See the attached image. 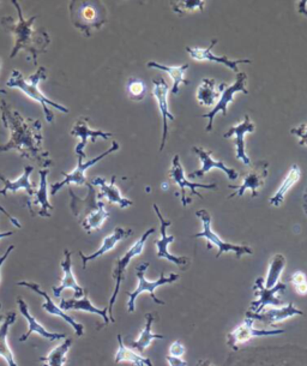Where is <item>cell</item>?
I'll list each match as a JSON object with an SVG mask.
<instances>
[{
    "label": "cell",
    "instance_id": "cell-22",
    "mask_svg": "<svg viewBox=\"0 0 307 366\" xmlns=\"http://www.w3.org/2000/svg\"><path fill=\"white\" fill-rule=\"evenodd\" d=\"M40 174V184L37 186L35 194L32 199L27 201L28 208L29 212L32 214V217L35 215L32 205H40V210L37 212V217H50V210H53V205L50 203L48 201V183H47V176L50 174V170L48 168H42L39 171Z\"/></svg>",
    "mask_w": 307,
    "mask_h": 366
},
{
    "label": "cell",
    "instance_id": "cell-2",
    "mask_svg": "<svg viewBox=\"0 0 307 366\" xmlns=\"http://www.w3.org/2000/svg\"><path fill=\"white\" fill-rule=\"evenodd\" d=\"M12 5L17 9L19 19L15 21L12 17L5 16L1 17V24L8 32L15 35L14 50L10 55L12 59L19 55L21 51H27L32 59V63L37 66L39 55L47 52V47L50 45V35L42 29H32V24L37 19V16H32L30 19H24L21 5L14 0Z\"/></svg>",
    "mask_w": 307,
    "mask_h": 366
},
{
    "label": "cell",
    "instance_id": "cell-19",
    "mask_svg": "<svg viewBox=\"0 0 307 366\" xmlns=\"http://www.w3.org/2000/svg\"><path fill=\"white\" fill-rule=\"evenodd\" d=\"M249 316L252 317L253 321L263 322L267 326L274 327L279 323L287 321L289 318H293L295 316H303L304 312L299 310L295 305L292 303L287 304L285 306L281 308H271L261 313H253V312H246Z\"/></svg>",
    "mask_w": 307,
    "mask_h": 366
},
{
    "label": "cell",
    "instance_id": "cell-43",
    "mask_svg": "<svg viewBox=\"0 0 307 366\" xmlns=\"http://www.w3.org/2000/svg\"><path fill=\"white\" fill-rule=\"evenodd\" d=\"M168 365L169 366H187V362H186L184 358H174L171 356H167L166 358Z\"/></svg>",
    "mask_w": 307,
    "mask_h": 366
},
{
    "label": "cell",
    "instance_id": "cell-41",
    "mask_svg": "<svg viewBox=\"0 0 307 366\" xmlns=\"http://www.w3.org/2000/svg\"><path fill=\"white\" fill-rule=\"evenodd\" d=\"M185 353V346L181 344L180 341H174V342L171 345V347H169V353H168V356L174 358H183Z\"/></svg>",
    "mask_w": 307,
    "mask_h": 366
},
{
    "label": "cell",
    "instance_id": "cell-17",
    "mask_svg": "<svg viewBox=\"0 0 307 366\" xmlns=\"http://www.w3.org/2000/svg\"><path fill=\"white\" fill-rule=\"evenodd\" d=\"M89 118L82 117L77 120L76 124L73 125V129L70 132V135L73 137H80L81 142L77 145L75 153H76L78 158H82L86 160V153H84V148H86V142L91 138L93 143H95L97 138H102V140H109V137L112 136L111 132H104L102 130H91L89 125Z\"/></svg>",
    "mask_w": 307,
    "mask_h": 366
},
{
    "label": "cell",
    "instance_id": "cell-37",
    "mask_svg": "<svg viewBox=\"0 0 307 366\" xmlns=\"http://www.w3.org/2000/svg\"><path fill=\"white\" fill-rule=\"evenodd\" d=\"M286 268V258L283 255L277 253L274 257H271L268 268L267 277L264 279V286L267 289H272L274 286L280 282L281 274L283 273Z\"/></svg>",
    "mask_w": 307,
    "mask_h": 366
},
{
    "label": "cell",
    "instance_id": "cell-11",
    "mask_svg": "<svg viewBox=\"0 0 307 366\" xmlns=\"http://www.w3.org/2000/svg\"><path fill=\"white\" fill-rule=\"evenodd\" d=\"M246 82H248V76L246 73H236V80L232 86H228L227 83L223 84L222 88L221 98L217 101L216 104L214 106V109L208 112V113L203 114L202 118H208L209 122L207 127V131L210 132L212 130V124H214V119L216 117L218 112H222L223 116H227V107L230 102H233L234 95L238 91H241L244 94H248L249 91L246 89Z\"/></svg>",
    "mask_w": 307,
    "mask_h": 366
},
{
    "label": "cell",
    "instance_id": "cell-31",
    "mask_svg": "<svg viewBox=\"0 0 307 366\" xmlns=\"http://www.w3.org/2000/svg\"><path fill=\"white\" fill-rule=\"evenodd\" d=\"M17 315L15 312H9L8 316L5 317L4 322L0 324V358L4 359L8 366H19L8 342L10 327L14 324Z\"/></svg>",
    "mask_w": 307,
    "mask_h": 366
},
{
    "label": "cell",
    "instance_id": "cell-27",
    "mask_svg": "<svg viewBox=\"0 0 307 366\" xmlns=\"http://www.w3.org/2000/svg\"><path fill=\"white\" fill-rule=\"evenodd\" d=\"M132 233H133L132 230H125L122 227H117V228H114L112 235H109V237H106L102 240V244L95 253H91V255H84L82 251H80V256H81L82 263H83V269H86L88 262L94 261L96 258L101 257V256L109 253L111 250H113L117 246L118 243H120L122 239H127L129 237H131Z\"/></svg>",
    "mask_w": 307,
    "mask_h": 366
},
{
    "label": "cell",
    "instance_id": "cell-36",
    "mask_svg": "<svg viewBox=\"0 0 307 366\" xmlns=\"http://www.w3.org/2000/svg\"><path fill=\"white\" fill-rule=\"evenodd\" d=\"M73 345V339L65 338L63 344L52 349L48 356L41 357V362L45 363L42 366H64L68 362V353Z\"/></svg>",
    "mask_w": 307,
    "mask_h": 366
},
{
    "label": "cell",
    "instance_id": "cell-29",
    "mask_svg": "<svg viewBox=\"0 0 307 366\" xmlns=\"http://www.w3.org/2000/svg\"><path fill=\"white\" fill-rule=\"evenodd\" d=\"M32 171H34L32 166H26L22 176L15 181H9L3 174H0V181L4 183V187L0 189V194L6 196L8 194H16L19 190H26L29 194V197H32L37 189V186L30 181V174H32Z\"/></svg>",
    "mask_w": 307,
    "mask_h": 366
},
{
    "label": "cell",
    "instance_id": "cell-51",
    "mask_svg": "<svg viewBox=\"0 0 307 366\" xmlns=\"http://www.w3.org/2000/svg\"><path fill=\"white\" fill-rule=\"evenodd\" d=\"M4 320H5V316H3V315H1V313H0V324H1V323H3V322H4Z\"/></svg>",
    "mask_w": 307,
    "mask_h": 366
},
{
    "label": "cell",
    "instance_id": "cell-1",
    "mask_svg": "<svg viewBox=\"0 0 307 366\" xmlns=\"http://www.w3.org/2000/svg\"><path fill=\"white\" fill-rule=\"evenodd\" d=\"M0 111L1 122L10 132V140L5 145H0V152L5 153L10 150H17L22 158L37 161L41 167L48 168L52 166L53 161L50 153L42 145L44 137L40 120L23 117L5 100L0 101Z\"/></svg>",
    "mask_w": 307,
    "mask_h": 366
},
{
    "label": "cell",
    "instance_id": "cell-44",
    "mask_svg": "<svg viewBox=\"0 0 307 366\" xmlns=\"http://www.w3.org/2000/svg\"><path fill=\"white\" fill-rule=\"evenodd\" d=\"M15 249V245H10L9 248L6 249V251H5L4 255H1L0 256V271H1V267H3V264H4L5 261L8 259V257L10 256V253H12ZM0 280H1V275H0ZM0 309H1V304H0Z\"/></svg>",
    "mask_w": 307,
    "mask_h": 366
},
{
    "label": "cell",
    "instance_id": "cell-48",
    "mask_svg": "<svg viewBox=\"0 0 307 366\" xmlns=\"http://www.w3.org/2000/svg\"><path fill=\"white\" fill-rule=\"evenodd\" d=\"M14 235V232H0V240Z\"/></svg>",
    "mask_w": 307,
    "mask_h": 366
},
{
    "label": "cell",
    "instance_id": "cell-49",
    "mask_svg": "<svg viewBox=\"0 0 307 366\" xmlns=\"http://www.w3.org/2000/svg\"><path fill=\"white\" fill-rule=\"evenodd\" d=\"M197 366H215L214 364H212V363L209 362V360H201V362L198 363V365Z\"/></svg>",
    "mask_w": 307,
    "mask_h": 366
},
{
    "label": "cell",
    "instance_id": "cell-23",
    "mask_svg": "<svg viewBox=\"0 0 307 366\" xmlns=\"http://www.w3.org/2000/svg\"><path fill=\"white\" fill-rule=\"evenodd\" d=\"M194 153L198 155V158H201L202 161V167L201 170H197L194 172H191L189 174V179H196V178H202L204 174L212 170V168H218L221 170L223 172L226 173L227 176L230 178V181H235L239 178V173L235 171L234 168L228 167L226 166V163H222V161H217V160H214L212 156V152L209 150L203 149V148H199V147H194L192 148Z\"/></svg>",
    "mask_w": 307,
    "mask_h": 366
},
{
    "label": "cell",
    "instance_id": "cell-45",
    "mask_svg": "<svg viewBox=\"0 0 307 366\" xmlns=\"http://www.w3.org/2000/svg\"><path fill=\"white\" fill-rule=\"evenodd\" d=\"M0 212H3L4 214L5 217H8L10 221L12 222V225H14L15 227H17V228H21L22 227V225H21V222L16 219V217H12L10 212H6V209L3 208L1 205H0Z\"/></svg>",
    "mask_w": 307,
    "mask_h": 366
},
{
    "label": "cell",
    "instance_id": "cell-9",
    "mask_svg": "<svg viewBox=\"0 0 307 366\" xmlns=\"http://www.w3.org/2000/svg\"><path fill=\"white\" fill-rule=\"evenodd\" d=\"M119 148H120V145H119L118 142L114 140L113 143H112V147L109 149L106 150L104 153L99 155V156H96V158H91V160H88L86 163H84L83 158H78V165H77V167L73 170V172H63V181H59V183H55V184L50 185V194L55 196V194H58V191L63 189L64 186L71 185V184H75L77 186H86V171L93 167L94 165L101 161L102 158H106L107 155L112 154L113 152L119 150Z\"/></svg>",
    "mask_w": 307,
    "mask_h": 366
},
{
    "label": "cell",
    "instance_id": "cell-7",
    "mask_svg": "<svg viewBox=\"0 0 307 366\" xmlns=\"http://www.w3.org/2000/svg\"><path fill=\"white\" fill-rule=\"evenodd\" d=\"M196 215L202 220V225H203V231L199 232L197 235H192V238H204L208 243V250L212 249V245H216L218 253H216V258L221 257L223 253H234L235 256L238 259L241 258L243 255H253V251L250 246L246 245H235L227 243L225 240L221 239L218 235L212 231V217L209 214L208 210L205 209H201L196 212Z\"/></svg>",
    "mask_w": 307,
    "mask_h": 366
},
{
    "label": "cell",
    "instance_id": "cell-21",
    "mask_svg": "<svg viewBox=\"0 0 307 366\" xmlns=\"http://www.w3.org/2000/svg\"><path fill=\"white\" fill-rule=\"evenodd\" d=\"M153 86V95L156 98L158 109L162 114V140H161V145H160V152H162L165 149V145H166V140H167L168 119L174 120V116L169 112V107H168V91H169V88H168L166 81L163 78L154 80Z\"/></svg>",
    "mask_w": 307,
    "mask_h": 366
},
{
    "label": "cell",
    "instance_id": "cell-16",
    "mask_svg": "<svg viewBox=\"0 0 307 366\" xmlns=\"http://www.w3.org/2000/svg\"><path fill=\"white\" fill-rule=\"evenodd\" d=\"M17 285L22 286V287H27L28 289H30L32 292H35V293L41 295L42 298L46 299L45 303L41 305V308L44 309L48 315L63 318L64 321L73 327L75 333H76L77 338H82L83 336V334H84V327L82 326L81 323H77V321H75V318L68 316L66 312L63 311L60 309V306L55 305L53 303V300L50 299V295L46 293L45 291H42L40 286L35 284V282H29V281H21V282H17Z\"/></svg>",
    "mask_w": 307,
    "mask_h": 366
},
{
    "label": "cell",
    "instance_id": "cell-40",
    "mask_svg": "<svg viewBox=\"0 0 307 366\" xmlns=\"http://www.w3.org/2000/svg\"><path fill=\"white\" fill-rule=\"evenodd\" d=\"M289 280L299 295H307V277L305 273L297 271L290 275Z\"/></svg>",
    "mask_w": 307,
    "mask_h": 366
},
{
    "label": "cell",
    "instance_id": "cell-34",
    "mask_svg": "<svg viewBox=\"0 0 307 366\" xmlns=\"http://www.w3.org/2000/svg\"><path fill=\"white\" fill-rule=\"evenodd\" d=\"M147 66L149 68H158V70L165 71V73H167L169 75V77L172 78L173 81V95H176L179 93L180 84H189L190 83L184 77L186 70L189 68L187 64L183 65V66H168V65L156 63V62H149V63L147 64Z\"/></svg>",
    "mask_w": 307,
    "mask_h": 366
},
{
    "label": "cell",
    "instance_id": "cell-3",
    "mask_svg": "<svg viewBox=\"0 0 307 366\" xmlns=\"http://www.w3.org/2000/svg\"><path fill=\"white\" fill-rule=\"evenodd\" d=\"M88 194L84 199L78 197L73 189H70V208L73 215L80 220L82 227L84 228L86 233L99 231L104 226V222L109 217V212L106 210L104 202L102 199L97 201L96 190L91 183L86 181Z\"/></svg>",
    "mask_w": 307,
    "mask_h": 366
},
{
    "label": "cell",
    "instance_id": "cell-13",
    "mask_svg": "<svg viewBox=\"0 0 307 366\" xmlns=\"http://www.w3.org/2000/svg\"><path fill=\"white\" fill-rule=\"evenodd\" d=\"M268 167L269 163L267 161H259L256 163L249 172L244 174L243 176V183L239 186L228 185L230 189H233L235 191L234 194H230L228 199H233L235 196H243L245 191L251 190L252 192V199L257 197L258 190L264 185V181L268 176Z\"/></svg>",
    "mask_w": 307,
    "mask_h": 366
},
{
    "label": "cell",
    "instance_id": "cell-47",
    "mask_svg": "<svg viewBox=\"0 0 307 366\" xmlns=\"http://www.w3.org/2000/svg\"><path fill=\"white\" fill-rule=\"evenodd\" d=\"M304 212H305V214H306L307 217V186H306V190H305V194H304Z\"/></svg>",
    "mask_w": 307,
    "mask_h": 366
},
{
    "label": "cell",
    "instance_id": "cell-39",
    "mask_svg": "<svg viewBox=\"0 0 307 366\" xmlns=\"http://www.w3.org/2000/svg\"><path fill=\"white\" fill-rule=\"evenodd\" d=\"M127 95L133 101H142L147 95V86L145 82L138 78H131L127 82Z\"/></svg>",
    "mask_w": 307,
    "mask_h": 366
},
{
    "label": "cell",
    "instance_id": "cell-28",
    "mask_svg": "<svg viewBox=\"0 0 307 366\" xmlns=\"http://www.w3.org/2000/svg\"><path fill=\"white\" fill-rule=\"evenodd\" d=\"M59 306L63 311H83L99 315L104 318L106 326L111 322L109 316V309H99L94 306L91 304V299L88 298V292H86L84 297L82 299H62Z\"/></svg>",
    "mask_w": 307,
    "mask_h": 366
},
{
    "label": "cell",
    "instance_id": "cell-18",
    "mask_svg": "<svg viewBox=\"0 0 307 366\" xmlns=\"http://www.w3.org/2000/svg\"><path fill=\"white\" fill-rule=\"evenodd\" d=\"M217 40L214 39L208 48H198V47H186V52L191 55V58L198 62H216L223 64L227 68H230L233 73H239V64H251L250 59H230L226 55H215L212 53L214 46L216 45Z\"/></svg>",
    "mask_w": 307,
    "mask_h": 366
},
{
    "label": "cell",
    "instance_id": "cell-30",
    "mask_svg": "<svg viewBox=\"0 0 307 366\" xmlns=\"http://www.w3.org/2000/svg\"><path fill=\"white\" fill-rule=\"evenodd\" d=\"M225 83H217L214 78H203L202 84L197 91V100L199 104L205 107H212L221 98L222 88Z\"/></svg>",
    "mask_w": 307,
    "mask_h": 366
},
{
    "label": "cell",
    "instance_id": "cell-38",
    "mask_svg": "<svg viewBox=\"0 0 307 366\" xmlns=\"http://www.w3.org/2000/svg\"><path fill=\"white\" fill-rule=\"evenodd\" d=\"M173 11L178 15L187 14V12H194V11H203L205 6L204 0H191V1H172L171 3Z\"/></svg>",
    "mask_w": 307,
    "mask_h": 366
},
{
    "label": "cell",
    "instance_id": "cell-8",
    "mask_svg": "<svg viewBox=\"0 0 307 366\" xmlns=\"http://www.w3.org/2000/svg\"><path fill=\"white\" fill-rule=\"evenodd\" d=\"M154 232H155V228H149L148 231H145V235H142L140 239L137 240L135 244L132 245L131 248L127 250L122 257L118 258V261L115 262V267H114L113 274H112L115 286H114L113 294H112V297L109 299V308H107L109 309V320H111L112 323L115 322L113 316L114 304H115L118 294H119V291H120L122 280L125 277L127 268L129 267V264H130V262H131L133 258L140 256V253H143L145 243H147V240H148L150 235H153Z\"/></svg>",
    "mask_w": 307,
    "mask_h": 366
},
{
    "label": "cell",
    "instance_id": "cell-10",
    "mask_svg": "<svg viewBox=\"0 0 307 366\" xmlns=\"http://www.w3.org/2000/svg\"><path fill=\"white\" fill-rule=\"evenodd\" d=\"M254 321L251 316L246 313L245 321L234 328L228 334L227 344L232 349H239L240 346L248 344L251 340L256 338H264V336H277V335L285 334V329H259L254 328Z\"/></svg>",
    "mask_w": 307,
    "mask_h": 366
},
{
    "label": "cell",
    "instance_id": "cell-46",
    "mask_svg": "<svg viewBox=\"0 0 307 366\" xmlns=\"http://www.w3.org/2000/svg\"><path fill=\"white\" fill-rule=\"evenodd\" d=\"M306 5L307 1H303V3L299 4V12H300V14L307 15Z\"/></svg>",
    "mask_w": 307,
    "mask_h": 366
},
{
    "label": "cell",
    "instance_id": "cell-25",
    "mask_svg": "<svg viewBox=\"0 0 307 366\" xmlns=\"http://www.w3.org/2000/svg\"><path fill=\"white\" fill-rule=\"evenodd\" d=\"M115 179H117V176H113L112 179H111V183H109L104 178L96 176L91 181L93 185L99 186L100 187V194L97 196V199H106L109 203L117 204L122 209L131 207L133 202H132L131 199H125L122 196V192L118 189V186L115 185Z\"/></svg>",
    "mask_w": 307,
    "mask_h": 366
},
{
    "label": "cell",
    "instance_id": "cell-32",
    "mask_svg": "<svg viewBox=\"0 0 307 366\" xmlns=\"http://www.w3.org/2000/svg\"><path fill=\"white\" fill-rule=\"evenodd\" d=\"M117 338L119 347H118L115 357H114V360L117 364L130 363L133 366H153V362L150 360L149 358L143 357L140 353L136 352L135 349L125 346L124 341H122V335H118Z\"/></svg>",
    "mask_w": 307,
    "mask_h": 366
},
{
    "label": "cell",
    "instance_id": "cell-35",
    "mask_svg": "<svg viewBox=\"0 0 307 366\" xmlns=\"http://www.w3.org/2000/svg\"><path fill=\"white\" fill-rule=\"evenodd\" d=\"M301 176V172H300V167L298 165H293L290 170H289L288 174L286 176L285 181L281 184L280 187L277 189L275 194L269 199V203L274 207H280L281 204L283 203L285 201L286 194L288 192L292 187H293L297 183H298L299 179Z\"/></svg>",
    "mask_w": 307,
    "mask_h": 366
},
{
    "label": "cell",
    "instance_id": "cell-20",
    "mask_svg": "<svg viewBox=\"0 0 307 366\" xmlns=\"http://www.w3.org/2000/svg\"><path fill=\"white\" fill-rule=\"evenodd\" d=\"M71 256L73 253L70 250L64 251V259L60 263V267L63 269L64 276L62 279V284L59 286H53V294L55 298H59L65 289H73L75 292V299H80L84 297L86 289L82 286L78 285L76 277L73 273V262H71Z\"/></svg>",
    "mask_w": 307,
    "mask_h": 366
},
{
    "label": "cell",
    "instance_id": "cell-14",
    "mask_svg": "<svg viewBox=\"0 0 307 366\" xmlns=\"http://www.w3.org/2000/svg\"><path fill=\"white\" fill-rule=\"evenodd\" d=\"M169 178L172 179L176 185H179L180 187V197L181 203L184 207H187L191 203V199H187L186 196V187H189L191 191L192 196H198L199 199H203V196L199 194L198 191H196V189H210V190H215L217 189V185L215 183H210V184H198V183H190L185 178V173H184V168L181 166L180 158L179 155H176L173 158L172 167L169 170Z\"/></svg>",
    "mask_w": 307,
    "mask_h": 366
},
{
    "label": "cell",
    "instance_id": "cell-12",
    "mask_svg": "<svg viewBox=\"0 0 307 366\" xmlns=\"http://www.w3.org/2000/svg\"><path fill=\"white\" fill-rule=\"evenodd\" d=\"M286 289H287V285L283 284V282H279L272 289H267L264 286V279L258 277L256 284L253 286L254 293L257 294L258 299L252 302L249 311L253 312V313H261L269 305H271V306H280V305H282V300L277 297V294L285 293Z\"/></svg>",
    "mask_w": 307,
    "mask_h": 366
},
{
    "label": "cell",
    "instance_id": "cell-15",
    "mask_svg": "<svg viewBox=\"0 0 307 366\" xmlns=\"http://www.w3.org/2000/svg\"><path fill=\"white\" fill-rule=\"evenodd\" d=\"M154 210L156 212V217H158V221H160V232H161V238L158 240H155V246L158 250L156 256L158 258H162V259H167L168 262L173 263L176 266H184L189 263V258L187 257H178L174 256L172 253L168 251V245L172 244L173 241L176 240L174 235H168L167 230L168 227L172 225V222L165 220V217H162V214L158 209V204H154Z\"/></svg>",
    "mask_w": 307,
    "mask_h": 366
},
{
    "label": "cell",
    "instance_id": "cell-26",
    "mask_svg": "<svg viewBox=\"0 0 307 366\" xmlns=\"http://www.w3.org/2000/svg\"><path fill=\"white\" fill-rule=\"evenodd\" d=\"M254 129L256 127L250 120L249 116H245L244 122H240L236 127H230V130L223 135L225 138L234 137L235 145H236V158L246 165L248 167H251V160L246 155V150H245V135L254 131Z\"/></svg>",
    "mask_w": 307,
    "mask_h": 366
},
{
    "label": "cell",
    "instance_id": "cell-24",
    "mask_svg": "<svg viewBox=\"0 0 307 366\" xmlns=\"http://www.w3.org/2000/svg\"><path fill=\"white\" fill-rule=\"evenodd\" d=\"M17 305H19V312L22 313V316L27 320L28 322V331L26 334H23L21 338H19V341L21 342H24L29 339V336L32 334V333H37V334L40 335L41 338L44 339L48 340V341H58V340L64 339V338H68L65 334H58V333H52V331H48V330L44 328V326H41L40 323L35 320V317L32 316L30 311H29V305H28L24 299L19 297L17 298Z\"/></svg>",
    "mask_w": 307,
    "mask_h": 366
},
{
    "label": "cell",
    "instance_id": "cell-6",
    "mask_svg": "<svg viewBox=\"0 0 307 366\" xmlns=\"http://www.w3.org/2000/svg\"><path fill=\"white\" fill-rule=\"evenodd\" d=\"M149 268V263L145 262L140 264L138 267L136 268V276L138 280V285L136 287L133 292H127L129 295V302H127V311H136V300L140 297V294L148 293L150 297L153 298L154 303L160 304V305H165V302L160 300V299L155 295V291L160 287V286L169 285L173 282H176L179 280V275L178 274H169V276H165L163 273H161L160 279L156 281H148L145 279V271H148Z\"/></svg>",
    "mask_w": 307,
    "mask_h": 366
},
{
    "label": "cell",
    "instance_id": "cell-4",
    "mask_svg": "<svg viewBox=\"0 0 307 366\" xmlns=\"http://www.w3.org/2000/svg\"><path fill=\"white\" fill-rule=\"evenodd\" d=\"M47 78V73L44 66L37 68L35 73L30 75L29 77L24 78L22 73H19V70H12L11 76H10L9 81L6 82V86L8 88H16L24 93L28 98L35 100L37 102L41 104V107L44 109L45 113L46 120L48 122H53L55 116L50 111V107L58 109L62 113H68V107H65L63 104L55 102L53 100L48 99L45 94H42L39 88V83Z\"/></svg>",
    "mask_w": 307,
    "mask_h": 366
},
{
    "label": "cell",
    "instance_id": "cell-33",
    "mask_svg": "<svg viewBox=\"0 0 307 366\" xmlns=\"http://www.w3.org/2000/svg\"><path fill=\"white\" fill-rule=\"evenodd\" d=\"M154 316L151 313L145 315V326L142 330L138 339L130 342V347L135 349L136 352L143 353L147 348L150 347L155 340H163V335L155 334L153 331Z\"/></svg>",
    "mask_w": 307,
    "mask_h": 366
},
{
    "label": "cell",
    "instance_id": "cell-42",
    "mask_svg": "<svg viewBox=\"0 0 307 366\" xmlns=\"http://www.w3.org/2000/svg\"><path fill=\"white\" fill-rule=\"evenodd\" d=\"M290 134L294 136H297L299 140H300V145H307V127L306 125H300L299 127L292 129Z\"/></svg>",
    "mask_w": 307,
    "mask_h": 366
},
{
    "label": "cell",
    "instance_id": "cell-5",
    "mask_svg": "<svg viewBox=\"0 0 307 366\" xmlns=\"http://www.w3.org/2000/svg\"><path fill=\"white\" fill-rule=\"evenodd\" d=\"M68 10L73 27L84 37H91V33L107 23V9L101 1H73Z\"/></svg>",
    "mask_w": 307,
    "mask_h": 366
},
{
    "label": "cell",
    "instance_id": "cell-50",
    "mask_svg": "<svg viewBox=\"0 0 307 366\" xmlns=\"http://www.w3.org/2000/svg\"><path fill=\"white\" fill-rule=\"evenodd\" d=\"M0 65H1V60H0ZM0 94H4V95H6L8 91H4V89H0Z\"/></svg>",
    "mask_w": 307,
    "mask_h": 366
}]
</instances>
